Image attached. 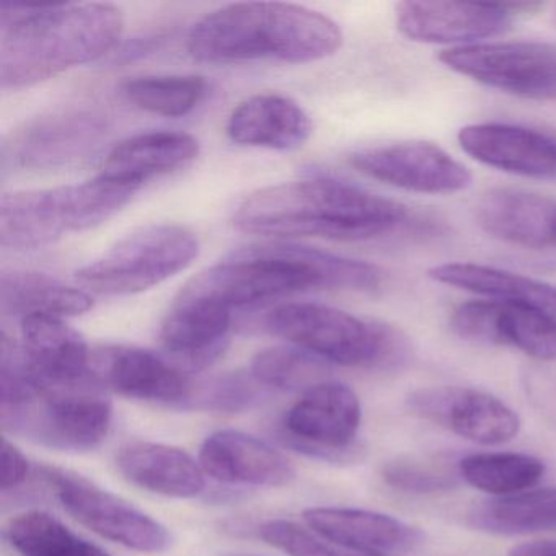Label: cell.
Returning <instances> with one entry per match:
<instances>
[{
	"instance_id": "obj_1",
	"label": "cell",
	"mask_w": 556,
	"mask_h": 556,
	"mask_svg": "<svg viewBox=\"0 0 556 556\" xmlns=\"http://www.w3.org/2000/svg\"><path fill=\"white\" fill-rule=\"evenodd\" d=\"M125 17L112 4H25L0 8V84L21 90L105 56Z\"/></svg>"
},
{
	"instance_id": "obj_2",
	"label": "cell",
	"mask_w": 556,
	"mask_h": 556,
	"mask_svg": "<svg viewBox=\"0 0 556 556\" xmlns=\"http://www.w3.org/2000/svg\"><path fill=\"white\" fill-rule=\"evenodd\" d=\"M406 216L402 203L321 177L255 191L237 207L233 224L255 236L361 242L393 232Z\"/></svg>"
},
{
	"instance_id": "obj_3",
	"label": "cell",
	"mask_w": 556,
	"mask_h": 556,
	"mask_svg": "<svg viewBox=\"0 0 556 556\" xmlns=\"http://www.w3.org/2000/svg\"><path fill=\"white\" fill-rule=\"evenodd\" d=\"M341 45L340 27L320 12L282 2H242L201 18L188 37V53L210 64H301L333 56Z\"/></svg>"
},
{
	"instance_id": "obj_4",
	"label": "cell",
	"mask_w": 556,
	"mask_h": 556,
	"mask_svg": "<svg viewBox=\"0 0 556 556\" xmlns=\"http://www.w3.org/2000/svg\"><path fill=\"white\" fill-rule=\"evenodd\" d=\"M141 188L100 174L70 187L5 194L0 203V243L12 250L43 249L66 233L102 226Z\"/></svg>"
},
{
	"instance_id": "obj_5",
	"label": "cell",
	"mask_w": 556,
	"mask_h": 556,
	"mask_svg": "<svg viewBox=\"0 0 556 556\" xmlns=\"http://www.w3.org/2000/svg\"><path fill=\"white\" fill-rule=\"evenodd\" d=\"M266 330L328 364L396 369L408 363V340L389 325L328 305L292 302L269 312Z\"/></svg>"
},
{
	"instance_id": "obj_6",
	"label": "cell",
	"mask_w": 556,
	"mask_h": 556,
	"mask_svg": "<svg viewBox=\"0 0 556 556\" xmlns=\"http://www.w3.org/2000/svg\"><path fill=\"white\" fill-rule=\"evenodd\" d=\"M198 253L200 240L187 227L149 224L80 268L76 278L96 294H139L187 269Z\"/></svg>"
},
{
	"instance_id": "obj_7",
	"label": "cell",
	"mask_w": 556,
	"mask_h": 556,
	"mask_svg": "<svg viewBox=\"0 0 556 556\" xmlns=\"http://www.w3.org/2000/svg\"><path fill=\"white\" fill-rule=\"evenodd\" d=\"M0 413L5 431L64 452L102 445L113 418L112 403L97 376L79 386L43 389L30 402L4 406Z\"/></svg>"
},
{
	"instance_id": "obj_8",
	"label": "cell",
	"mask_w": 556,
	"mask_h": 556,
	"mask_svg": "<svg viewBox=\"0 0 556 556\" xmlns=\"http://www.w3.org/2000/svg\"><path fill=\"white\" fill-rule=\"evenodd\" d=\"M43 477L61 506L97 535L136 552L164 553L170 548L174 539L167 527L123 497L63 468L47 467Z\"/></svg>"
},
{
	"instance_id": "obj_9",
	"label": "cell",
	"mask_w": 556,
	"mask_h": 556,
	"mask_svg": "<svg viewBox=\"0 0 556 556\" xmlns=\"http://www.w3.org/2000/svg\"><path fill=\"white\" fill-rule=\"evenodd\" d=\"M439 61L491 89L529 99H556V45L478 43L442 51Z\"/></svg>"
},
{
	"instance_id": "obj_10",
	"label": "cell",
	"mask_w": 556,
	"mask_h": 556,
	"mask_svg": "<svg viewBox=\"0 0 556 556\" xmlns=\"http://www.w3.org/2000/svg\"><path fill=\"white\" fill-rule=\"evenodd\" d=\"M361 402L340 382L318 383L291 406L282 419V441L289 447L324 460H344L359 431Z\"/></svg>"
},
{
	"instance_id": "obj_11",
	"label": "cell",
	"mask_w": 556,
	"mask_h": 556,
	"mask_svg": "<svg viewBox=\"0 0 556 556\" xmlns=\"http://www.w3.org/2000/svg\"><path fill=\"white\" fill-rule=\"evenodd\" d=\"M529 4H467V2H402L396 5V28L408 40L429 45L471 47L501 37Z\"/></svg>"
},
{
	"instance_id": "obj_12",
	"label": "cell",
	"mask_w": 556,
	"mask_h": 556,
	"mask_svg": "<svg viewBox=\"0 0 556 556\" xmlns=\"http://www.w3.org/2000/svg\"><path fill=\"white\" fill-rule=\"evenodd\" d=\"M105 129L102 116L84 110L38 116L5 139L4 168L45 170L73 164L93 151Z\"/></svg>"
},
{
	"instance_id": "obj_13",
	"label": "cell",
	"mask_w": 556,
	"mask_h": 556,
	"mask_svg": "<svg viewBox=\"0 0 556 556\" xmlns=\"http://www.w3.org/2000/svg\"><path fill=\"white\" fill-rule=\"evenodd\" d=\"M350 164L372 180L421 194H454L471 185L470 170L431 142L408 141L354 152Z\"/></svg>"
},
{
	"instance_id": "obj_14",
	"label": "cell",
	"mask_w": 556,
	"mask_h": 556,
	"mask_svg": "<svg viewBox=\"0 0 556 556\" xmlns=\"http://www.w3.org/2000/svg\"><path fill=\"white\" fill-rule=\"evenodd\" d=\"M409 412L467 441L500 445L519 434L520 419L491 393L470 387H426L406 399Z\"/></svg>"
},
{
	"instance_id": "obj_15",
	"label": "cell",
	"mask_w": 556,
	"mask_h": 556,
	"mask_svg": "<svg viewBox=\"0 0 556 556\" xmlns=\"http://www.w3.org/2000/svg\"><path fill=\"white\" fill-rule=\"evenodd\" d=\"M92 370L105 389L128 399L187 408L197 382L165 356L136 346H106L92 356Z\"/></svg>"
},
{
	"instance_id": "obj_16",
	"label": "cell",
	"mask_w": 556,
	"mask_h": 556,
	"mask_svg": "<svg viewBox=\"0 0 556 556\" xmlns=\"http://www.w3.org/2000/svg\"><path fill=\"white\" fill-rule=\"evenodd\" d=\"M451 328L462 340L513 346L539 361H556V325L548 318L500 301H471L451 315Z\"/></svg>"
},
{
	"instance_id": "obj_17",
	"label": "cell",
	"mask_w": 556,
	"mask_h": 556,
	"mask_svg": "<svg viewBox=\"0 0 556 556\" xmlns=\"http://www.w3.org/2000/svg\"><path fill=\"white\" fill-rule=\"evenodd\" d=\"M232 311L206 299H175L161 328L164 356L187 374L220 359L230 343Z\"/></svg>"
},
{
	"instance_id": "obj_18",
	"label": "cell",
	"mask_w": 556,
	"mask_h": 556,
	"mask_svg": "<svg viewBox=\"0 0 556 556\" xmlns=\"http://www.w3.org/2000/svg\"><path fill=\"white\" fill-rule=\"evenodd\" d=\"M457 138L462 151L480 164L533 180H556V139L545 132L480 123L465 126Z\"/></svg>"
},
{
	"instance_id": "obj_19",
	"label": "cell",
	"mask_w": 556,
	"mask_h": 556,
	"mask_svg": "<svg viewBox=\"0 0 556 556\" xmlns=\"http://www.w3.org/2000/svg\"><path fill=\"white\" fill-rule=\"evenodd\" d=\"M206 477L226 484L281 488L295 480L291 462L268 442L233 429L213 432L200 448Z\"/></svg>"
},
{
	"instance_id": "obj_20",
	"label": "cell",
	"mask_w": 556,
	"mask_h": 556,
	"mask_svg": "<svg viewBox=\"0 0 556 556\" xmlns=\"http://www.w3.org/2000/svg\"><path fill=\"white\" fill-rule=\"evenodd\" d=\"M302 517L315 535L370 555L409 552L422 542L421 530L374 510L321 506Z\"/></svg>"
},
{
	"instance_id": "obj_21",
	"label": "cell",
	"mask_w": 556,
	"mask_h": 556,
	"mask_svg": "<svg viewBox=\"0 0 556 556\" xmlns=\"http://www.w3.org/2000/svg\"><path fill=\"white\" fill-rule=\"evenodd\" d=\"M22 346L45 389L92 379V354L79 331L63 318L34 315L22 320Z\"/></svg>"
},
{
	"instance_id": "obj_22",
	"label": "cell",
	"mask_w": 556,
	"mask_h": 556,
	"mask_svg": "<svg viewBox=\"0 0 556 556\" xmlns=\"http://www.w3.org/2000/svg\"><path fill=\"white\" fill-rule=\"evenodd\" d=\"M236 144L295 151L308 141L312 122L299 103L279 93H263L240 103L227 123Z\"/></svg>"
},
{
	"instance_id": "obj_23",
	"label": "cell",
	"mask_w": 556,
	"mask_h": 556,
	"mask_svg": "<svg viewBox=\"0 0 556 556\" xmlns=\"http://www.w3.org/2000/svg\"><path fill=\"white\" fill-rule=\"evenodd\" d=\"M478 224L494 239L526 249L553 247L556 203L520 190L488 191L477 204Z\"/></svg>"
},
{
	"instance_id": "obj_24",
	"label": "cell",
	"mask_w": 556,
	"mask_h": 556,
	"mask_svg": "<svg viewBox=\"0 0 556 556\" xmlns=\"http://www.w3.org/2000/svg\"><path fill=\"white\" fill-rule=\"evenodd\" d=\"M119 473L149 493L191 500L206 488V475L200 462L172 445L132 442L116 457Z\"/></svg>"
},
{
	"instance_id": "obj_25",
	"label": "cell",
	"mask_w": 556,
	"mask_h": 556,
	"mask_svg": "<svg viewBox=\"0 0 556 556\" xmlns=\"http://www.w3.org/2000/svg\"><path fill=\"white\" fill-rule=\"evenodd\" d=\"M428 276L439 285L535 312L556 325V286L549 282L477 263H445L429 269Z\"/></svg>"
},
{
	"instance_id": "obj_26",
	"label": "cell",
	"mask_w": 556,
	"mask_h": 556,
	"mask_svg": "<svg viewBox=\"0 0 556 556\" xmlns=\"http://www.w3.org/2000/svg\"><path fill=\"white\" fill-rule=\"evenodd\" d=\"M198 155L200 142L187 132H144L115 146L106 155L102 175L142 187L152 178L188 167Z\"/></svg>"
},
{
	"instance_id": "obj_27",
	"label": "cell",
	"mask_w": 556,
	"mask_h": 556,
	"mask_svg": "<svg viewBox=\"0 0 556 556\" xmlns=\"http://www.w3.org/2000/svg\"><path fill=\"white\" fill-rule=\"evenodd\" d=\"M0 307L2 314L21 320L34 315L77 317L92 311L93 299L84 289L43 273L11 271L4 273L0 281Z\"/></svg>"
},
{
	"instance_id": "obj_28",
	"label": "cell",
	"mask_w": 556,
	"mask_h": 556,
	"mask_svg": "<svg viewBox=\"0 0 556 556\" xmlns=\"http://www.w3.org/2000/svg\"><path fill=\"white\" fill-rule=\"evenodd\" d=\"M468 522L475 529L497 535L556 530V488L483 501L470 510Z\"/></svg>"
},
{
	"instance_id": "obj_29",
	"label": "cell",
	"mask_w": 556,
	"mask_h": 556,
	"mask_svg": "<svg viewBox=\"0 0 556 556\" xmlns=\"http://www.w3.org/2000/svg\"><path fill=\"white\" fill-rule=\"evenodd\" d=\"M458 473L470 486L496 497H506L535 486L545 473V465L533 455L484 452L462 458Z\"/></svg>"
},
{
	"instance_id": "obj_30",
	"label": "cell",
	"mask_w": 556,
	"mask_h": 556,
	"mask_svg": "<svg viewBox=\"0 0 556 556\" xmlns=\"http://www.w3.org/2000/svg\"><path fill=\"white\" fill-rule=\"evenodd\" d=\"M5 536L22 556H110L43 510L15 516L8 523Z\"/></svg>"
},
{
	"instance_id": "obj_31",
	"label": "cell",
	"mask_w": 556,
	"mask_h": 556,
	"mask_svg": "<svg viewBox=\"0 0 556 556\" xmlns=\"http://www.w3.org/2000/svg\"><path fill=\"white\" fill-rule=\"evenodd\" d=\"M123 92L142 112L181 118L203 103L210 86L200 76L139 77L128 80Z\"/></svg>"
},
{
	"instance_id": "obj_32",
	"label": "cell",
	"mask_w": 556,
	"mask_h": 556,
	"mask_svg": "<svg viewBox=\"0 0 556 556\" xmlns=\"http://www.w3.org/2000/svg\"><path fill=\"white\" fill-rule=\"evenodd\" d=\"M328 363L294 346H273L260 351L250 364V374L263 389L307 392L327 382Z\"/></svg>"
},
{
	"instance_id": "obj_33",
	"label": "cell",
	"mask_w": 556,
	"mask_h": 556,
	"mask_svg": "<svg viewBox=\"0 0 556 556\" xmlns=\"http://www.w3.org/2000/svg\"><path fill=\"white\" fill-rule=\"evenodd\" d=\"M263 387L250 376L229 374L211 382L197 383L193 396L187 408L206 409V412L237 413L252 408L258 402Z\"/></svg>"
},
{
	"instance_id": "obj_34",
	"label": "cell",
	"mask_w": 556,
	"mask_h": 556,
	"mask_svg": "<svg viewBox=\"0 0 556 556\" xmlns=\"http://www.w3.org/2000/svg\"><path fill=\"white\" fill-rule=\"evenodd\" d=\"M258 536L289 556H380L328 542L291 520H268L258 527Z\"/></svg>"
},
{
	"instance_id": "obj_35",
	"label": "cell",
	"mask_w": 556,
	"mask_h": 556,
	"mask_svg": "<svg viewBox=\"0 0 556 556\" xmlns=\"http://www.w3.org/2000/svg\"><path fill=\"white\" fill-rule=\"evenodd\" d=\"M383 480L389 486L405 493H435L455 486L454 475L429 465L393 462L383 468Z\"/></svg>"
},
{
	"instance_id": "obj_36",
	"label": "cell",
	"mask_w": 556,
	"mask_h": 556,
	"mask_svg": "<svg viewBox=\"0 0 556 556\" xmlns=\"http://www.w3.org/2000/svg\"><path fill=\"white\" fill-rule=\"evenodd\" d=\"M30 473V464L22 454L21 448L15 447L9 439L2 442V491L17 490L27 481Z\"/></svg>"
},
{
	"instance_id": "obj_37",
	"label": "cell",
	"mask_w": 556,
	"mask_h": 556,
	"mask_svg": "<svg viewBox=\"0 0 556 556\" xmlns=\"http://www.w3.org/2000/svg\"><path fill=\"white\" fill-rule=\"evenodd\" d=\"M509 556H556V540H535L514 546Z\"/></svg>"
},
{
	"instance_id": "obj_38",
	"label": "cell",
	"mask_w": 556,
	"mask_h": 556,
	"mask_svg": "<svg viewBox=\"0 0 556 556\" xmlns=\"http://www.w3.org/2000/svg\"><path fill=\"white\" fill-rule=\"evenodd\" d=\"M553 247H556V214L555 220H553Z\"/></svg>"
},
{
	"instance_id": "obj_39",
	"label": "cell",
	"mask_w": 556,
	"mask_h": 556,
	"mask_svg": "<svg viewBox=\"0 0 556 556\" xmlns=\"http://www.w3.org/2000/svg\"><path fill=\"white\" fill-rule=\"evenodd\" d=\"M553 22H555V24H556V9H555V14H553Z\"/></svg>"
}]
</instances>
